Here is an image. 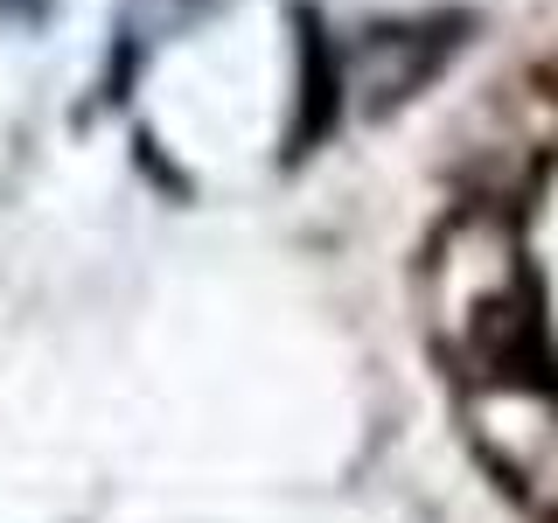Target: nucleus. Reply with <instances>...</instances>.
<instances>
[{
	"instance_id": "nucleus-1",
	"label": "nucleus",
	"mask_w": 558,
	"mask_h": 523,
	"mask_svg": "<svg viewBox=\"0 0 558 523\" xmlns=\"http://www.w3.org/2000/svg\"><path fill=\"white\" fill-rule=\"evenodd\" d=\"M433 336L468 384H558L545 349V314L517 266V238L496 209L447 223L426 266Z\"/></svg>"
},
{
	"instance_id": "nucleus-2",
	"label": "nucleus",
	"mask_w": 558,
	"mask_h": 523,
	"mask_svg": "<svg viewBox=\"0 0 558 523\" xmlns=\"http://www.w3.org/2000/svg\"><path fill=\"white\" fill-rule=\"evenodd\" d=\"M475 440L545 516H558V384H475Z\"/></svg>"
}]
</instances>
